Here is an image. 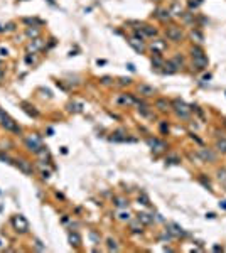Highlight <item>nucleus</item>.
<instances>
[{
    "instance_id": "43",
    "label": "nucleus",
    "mask_w": 226,
    "mask_h": 253,
    "mask_svg": "<svg viewBox=\"0 0 226 253\" xmlns=\"http://www.w3.org/2000/svg\"><path fill=\"white\" fill-rule=\"evenodd\" d=\"M206 218H209V219H213V218H216V214H214V213H208V214H206Z\"/></svg>"
},
{
    "instance_id": "26",
    "label": "nucleus",
    "mask_w": 226,
    "mask_h": 253,
    "mask_svg": "<svg viewBox=\"0 0 226 253\" xmlns=\"http://www.w3.org/2000/svg\"><path fill=\"white\" fill-rule=\"evenodd\" d=\"M152 66L154 68H161V66H164V61L161 59V56H155V58L152 59Z\"/></svg>"
},
{
    "instance_id": "10",
    "label": "nucleus",
    "mask_w": 226,
    "mask_h": 253,
    "mask_svg": "<svg viewBox=\"0 0 226 253\" xmlns=\"http://www.w3.org/2000/svg\"><path fill=\"white\" fill-rule=\"evenodd\" d=\"M128 44H130L132 47H133L137 52H143L145 51V46H143V42L140 39H137V37H132L130 41H128Z\"/></svg>"
},
{
    "instance_id": "33",
    "label": "nucleus",
    "mask_w": 226,
    "mask_h": 253,
    "mask_svg": "<svg viewBox=\"0 0 226 253\" xmlns=\"http://www.w3.org/2000/svg\"><path fill=\"white\" fill-rule=\"evenodd\" d=\"M26 62H27V64H36V58H34V56H30V54H27L26 56Z\"/></svg>"
},
{
    "instance_id": "50",
    "label": "nucleus",
    "mask_w": 226,
    "mask_h": 253,
    "mask_svg": "<svg viewBox=\"0 0 226 253\" xmlns=\"http://www.w3.org/2000/svg\"><path fill=\"white\" fill-rule=\"evenodd\" d=\"M0 246H2V241H0Z\"/></svg>"
},
{
    "instance_id": "37",
    "label": "nucleus",
    "mask_w": 226,
    "mask_h": 253,
    "mask_svg": "<svg viewBox=\"0 0 226 253\" xmlns=\"http://www.w3.org/2000/svg\"><path fill=\"white\" fill-rule=\"evenodd\" d=\"M161 132H162V134H167V132H169V125H167V123H164V122L161 123Z\"/></svg>"
},
{
    "instance_id": "12",
    "label": "nucleus",
    "mask_w": 226,
    "mask_h": 253,
    "mask_svg": "<svg viewBox=\"0 0 226 253\" xmlns=\"http://www.w3.org/2000/svg\"><path fill=\"white\" fill-rule=\"evenodd\" d=\"M20 106H22V110H24V112H26V113H29L30 116H34V118H36V116H39V112H37V110L34 108L32 105L26 103V101H22V103H20Z\"/></svg>"
},
{
    "instance_id": "5",
    "label": "nucleus",
    "mask_w": 226,
    "mask_h": 253,
    "mask_svg": "<svg viewBox=\"0 0 226 253\" xmlns=\"http://www.w3.org/2000/svg\"><path fill=\"white\" fill-rule=\"evenodd\" d=\"M14 162H15V166L19 167V170H20V172H24L26 176H32V174H34L32 164H30L29 160H26V159H17V160H14Z\"/></svg>"
},
{
    "instance_id": "42",
    "label": "nucleus",
    "mask_w": 226,
    "mask_h": 253,
    "mask_svg": "<svg viewBox=\"0 0 226 253\" xmlns=\"http://www.w3.org/2000/svg\"><path fill=\"white\" fill-rule=\"evenodd\" d=\"M49 176H51V174H49L48 170H42V177L44 179H49Z\"/></svg>"
},
{
    "instance_id": "25",
    "label": "nucleus",
    "mask_w": 226,
    "mask_h": 253,
    "mask_svg": "<svg viewBox=\"0 0 226 253\" xmlns=\"http://www.w3.org/2000/svg\"><path fill=\"white\" fill-rule=\"evenodd\" d=\"M139 202L140 204H143V206H150V201H149V198H147L145 192H142V194L139 196Z\"/></svg>"
},
{
    "instance_id": "45",
    "label": "nucleus",
    "mask_w": 226,
    "mask_h": 253,
    "mask_svg": "<svg viewBox=\"0 0 226 253\" xmlns=\"http://www.w3.org/2000/svg\"><path fill=\"white\" fill-rule=\"evenodd\" d=\"M127 68L130 69V71H135V66L133 64H127Z\"/></svg>"
},
{
    "instance_id": "46",
    "label": "nucleus",
    "mask_w": 226,
    "mask_h": 253,
    "mask_svg": "<svg viewBox=\"0 0 226 253\" xmlns=\"http://www.w3.org/2000/svg\"><path fill=\"white\" fill-rule=\"evenodd\" d=\"M219 206H221V208H224V209H226V201H221V202H219Z\"/></svg>"
},
{
    "instance_id": "32",
    "label": "nucleus",
    "mask_w": 226,
    "mask_h": 253,
    "mask_svg": "<svg viewBox=\"0 0 226 253\" xmlns=\"http://www.w3.org/2000/svg\"><path fill=\"white\" fill-rule=\"evenodd\" d=\"M201 4H203V0H196V2H194V0H191V2H189V7H191V9H196V7H199Z\"/></svg>"
},
{
    "instance_id": "1",
    "label": "nucleus",
    "mask_w": 226,
    "mask_h": 253,
    "mask_svg": "<svg viewBox=\"0 0 226 253\" xmlns=\"http://www.w3.org/2000/svg\"><path fill=\"white\" fill-rule=\"evenodd\" d=\"M0 125L4 127L7 132H12V134H19L20 135V127H19V123L15 122L9 113H5L2 108H0Z\"/></svg>"
},
{
    "instance_id": "44",
    "label": "nucleus",
    "mask_w": 226,
    "mask_h": 253,
    "mask_svg": "<svg viewBox=\"0 0 226 253\" xmlns=\"http://www.w3.org/2000/svg\"><path fill=\"white\" fill-rule=\"evenodd\" d=\"M0 54H2V56H7V49H4V47H2V49H0Z\"/></svg>"
},
{
    "instance_id": "3",
    "label": "nucleus",
    "mask_w": 226,
    "mask_h": 253,
    "mask_svg": "<svg viewBox=\"0 0 226 253\" xmlns=\"http://www.w3.org/2000/svg\"><path fill=\"white\" fill-rule=\"evenodd\" d=\"M12 224H14L15 231H19V233H27L29 231V221L22 216V214H17V216L12 218Z\"/></svg>"
},
{
    "instance_id": "2",
    "label": "nucleus",
    "mask_w": 226,
    "mask_h": 253,
    "mask_svg": "<svg viewBox=\"0 0 226 253\" xmlns=\"http://www.w3.org/2000/svg\"><path fill=\"white\" fill-rule=\"evenodd\" d=\"M24 144H26V147H27V150H29V152L37 154V152L42 148V138H41L37 134H30L29 137H26Z\"/></svg>"
},
{
    "instance_id": "38",
    "label": "nucleus",
    "mask_w": 226,
    "mask_h": 253,
    "mask_svg": "<svg viewBox=\"0 0 226 253\" xmlns=\"http://www.w3.org/2000/svg\"><path fill=\"white\" fill-rule=\"evenodd\" d=\"M0 160H5L7 164H10V162H12L10 157H9V155H4V154H0Z\"/></svg>"
},
{
    "instance_id": "27",
    "label": "nucleus",
    "mask_w": 226,
    "mask_h": 253,
    "mask_svg": "<svg viewBox=\"0 0 226 253\" xmlns=\"http://www.w3.org/2000/svg\"><path fill=\"white\" fill-rule=\"evenodd\" d=\"M165 162H167V164H179V162H181V159H179L177 155H169L167 159H165Z\"/></svg>"
},
{
    "instance_id": "28",
    "label": "nucleus",
    "mask_w": 226,
    "mask_h": 253,
    "mask_svg": "<svg viewBox=\"0 0 226 253\" xmlns=\"http://www.w3.org/2000/svg\"><path fill=\"white\" fill-rule=\"evenodd\" d=\"M216 148H218L219 152H226V140L223 138V140H219L218 144H216Z\"/></svg>"
},
{
    "instance_id": "22",
    "label": "nucleus",
    "mask_w": 226,
    "mask_h": 253,
    "mask_svg": "<svg viewBox=\"0 0 226 253\" xmlns=\"http://www.w3.org/2000/svg\"><path fill=\"white\" fill-rule=\"evenodd\" d=\"M26 34H27V37H30V39H36V37L39 36V29H37V27H27Z\"/></svg>"
},
{
    "instance_id": "17",
    "label": "nucleus",
    "mask_w": 226,
    "mask_h": 253,
    "mask_svg": "<svg viewBox=\"0 0 226 253\" xmlns=\"http://www.w3.org/2000/svg\"><path fill=\"white\" fill-rule=\"evenodd\" d=\"M137 219H139V221H140V223H142V224H147V226H149V224H152V223H154V218H150V216H149V214H147V213H140L139 216H137Z\"/></svg>"
},
{
    "instance_id": "23",
    "label": "nucleus",
    "mask_w": 226,
    "mask_h": 253,
    "mask_svg": "<svg viewBox=\"0 0 226 253\" xmlns=\"http://www.w3.org/2000/svg\"><path fill=\"white\" fill-rule=\"evenodd\" d=\"M191 52H192V58H201V56H204V51L201 49L199 46H194L192 49H191Z\"/></svg>"
},
{
    "instance_id": "48",
    "label": "nucleus",
    "mask_w": 226,
    "mask_h": 253,
    "mask_svg": "<svg viewBox=\"0 0 226 253\" xmlns=\"http://www.w3.org/2000/svg\"><path fill=\"white\" fill-rule=\"evenodd\" d=\"M48 2H49V4H51V5H54V0H48Z\"/></svg>"
},
{
    "instance_id": "16",
    "label": "nucleus",
    "mask_w": 226,
    "mask_h": 253,
    "mask_svg": "<svg viewBox=\"0 0 226 253\" xmlns=\"http://www.w3.org/2000/svg\"><path fill=\"white\" fill-rule=\"evenodd\" d=\"M199 155L203 157V160H206V162H208V160H211V162H213V160L216 159V155H214V154H213L211 150H206V148L199 150Z\"/></svg>"
},
{
    "instance_id": "49",
    "label": "nucleus",
    "mask_w": 226,
    "mask_h": 253,
    "mask_svg": "<svg viewBox=\"0 0 226 253\" xmlns=\"http://www.w3.org/2000/svg\"><path fill=\"white\" fill-rule=\"evenodd\" d=\"M0 32H4V27H2V25H0Z\"/></svg>"
},
{
    "instance_id": "41",
    "label": "nucleus",
    "mask_w": 226,
    "mask_h": 253,
    "mask_svg": "<svg viewBox=\"0 0 226 253\" xmlns=\"http://www.w3.org/2000/svg\"><path fill=\"white\" fill-rule=\"evenodd\" d=\"M91 238L95 240L96 243H100V238H98V235H96V233H93V231H91Z\"/></svg>"
},
{
    "instance_id": "18",
    "label": "nucleus",
    "mask_w": 226,
    "mask_h": 253,
    "mask_svg": "<svg viewBox=\"0 0 226 253\" xmlns=\"http://www.w3.org/2000/svg\"><path fill=\"white\" fill-rule=\"evenodd\" d=\"M22 22L30 25V27H37V25L42 24V20H39V19H36V17H26V19H22Z\"/></svg>"
},
{
    "instance_id": "6",
    "label": "nucleus",
    "mask_w": 226,
    "mask_h": 253,
    "mask_svg": "<svg viewBox=\"0 0 226 253\" xmlns=\"http://www.w3.org/2000/svg\"><path fill=\"white\" fill-rule=\"evenodd\" d=\"M44 41L41 39V37H36V39H32L29 44H27V52H39V51H42L44 49Z\"/></svg>"
},
{
    "instance_id": "29",
    "label": "nucleus",
    "mask_w": 226,
    "mask_h": 253,
    "mask_svg": "<svg viewBox=\"0 0 226 253\" xmlns=\"http://www.w3.org/2000/svg\"><path fill=\"white\" fill-rule=\"evenodd\" d=\"M69 112H74V113H78V112H81V105H78V103H69Z\"/></svg>"
},
{
    "instance_id": "47",
    "label": "nucleus",
    "mask_w": 226,
    "mask_h": 253,
    "mask_svg": "<svg viewBox=\"0 0 226 253\" xmlns=\"http://www.w3.org/2000/svg\"><path fill=\"white\" fill-rule=\"evenodd\" d=\"M4 80V71H2V69H0V81Z\"/></svg>"
},
{
    "instance_id": "20",
    "label": "nucleus",
    "mask_w": 226,
    "mask_h": 253,
    "mask_svg": "<svg viewBox=\"0 0 226 253\" xmlns=\"http://www.w3.org/2000/svg\"><path fill=\"white\" fill-rule=\"evenodd\" d=\"M142 29H143V34H145L147 37H154V36H157V29H154L152 25H143Z\"/></svg>"
},
{
    "instance_id": "31",
    "label": "nucleus",
    "mask_w": 226,
    "mask_h": 253,
    "mask_svg": "<svg viewBox=\"0 0 226 253\" xmlns=\"http://www.w3.org/2000/svg\"><path fill=\"white\" fill-rule=\"evenodd\" d=\"M106 243H108V250H118V245H117V241H115V240L110 238Z\"/></svg>"
},
{
    "instance_id": "11",
    "label": "nucleus",
    "mask_w": 226,
    "mask_h": 253,
    "mask_svg": "<svg viewBox=\"0 0 226 253\" xmlns=\"http://www.w3.org/2000/svg\"><path fill=\"white\" fill-rule=\"evenodd\" d=\"M139 93L143 94V96H154V94H155V88L149 86V84H140L139 86Z\"/></svg>"
},
{
    "instance_id": "9",
    "label": "nucleus",
    "mask_w": 226,
    "mask_h": 253,
    "mask_svg": "<svg viewBox=\"0 0 226 253\" xmlns=\"http://www.w3.org/2000/svg\"><path fill=\"white\" fill-rule=\"evenodd\" d=\"M174 105L177 106V115H179V116H182V118H187V115H189V108H187V106L184 105L182 101L175 100V101H174Z\"/></svg>"
},
{
    "instance_id": "21",
    "label": "nucleus",
    "mask_w": 226,
    "mask_h": 253,
    "mask_svg": "<svg viewBox=\"0 0 226 253\" xmlns=\"http://www.w3.org/2000/svg\"><path fill=\"white\" fill-rule=\"evenodd\" d=\"M130 230L133 233H142V223H140L139 219L132 221V223H130Z\"/></svg>"
},
{
    "instance_id": "8",
    "label": "nucleus",
    "mask_w": 226,
    "mask_h": 253,
    "mask_svg": "<svg viewBox=\"0 0 226 253\" xmlns=\"http://www.w3.org/2000/svg\"><path fill=\"white\" fill-rule=\"evenodd\" d=\"M192 66L196 69H199V71H203V69L208 68V58H206V56H201V58H192Z\"/></svg>"
},
{
    "instance_id": "35",
    "label": "nucleus",
    "mask_w": 226,
    "mask_h": 253,
    "mask_svg": "<svg viewBox=\"0 0 226 253\" xmlns=\"http://www.w3.org/2000/svg\"><path fill=\"white\" fill-rule=\"evenodd\" d=\"M135 37H137V39H140V41H143V39H145V34H143L142 30L137 29V30H135Z\"/></svg>"
},
{
    "instance_id": "36",
    "label": "nucleus",
    "mask_w": 226,
    "mask_h": 253,
    "mask_svg": "<svg viewBox=\"0 0 226 253\" xmlns=\"http://www.w3.org/2000/svg\"><path fill=\"white\" fill-rule=\"evenodd\" d=\"M118 81H120V84H122V86H125V84H130V83H132V80H130V78H120Z\"/></svg>"
},
{
    "instance_id": "34",
    "label": "nucleus",
    "mask_w": 226,
    "mask_h": 253,
    "mask_svg": "<svg viewBox=\"0 0 226 253\" xmlns=\"http://www.w3.org/2000/svg\"><path fill=\"white\" fill-rule=\"evenodd\" d=\"M118 219L128 221V219H130V214H128V213H120V214H118Z\"/></svg>"
},
{
    "instance_id": "51",
    "label": "nucleus",
    "mask_w": 226,
    "mask_h": 253,
    "mask_svg": "<svg viewBox=\"0 0 226 253\" xmlns=\"http://www.w3.org/2000/svg\"><path fill=\"white\" fill-rule=\"evenodd\" d=\"M0 69H2V68H0Z\"/></svg>"
},
{
    "instance_id": "19",
    "label": "nucleus",
    "mask_w": 226,
    "mask_h": 253,
    "mask_svg": "<svg viewBox=\"0 0 226 253\" xmlns=\"http://www.w3.org/2000/svg\"><path fill=\"white\" fill-rule=\"evenodd\" d=\"M155 106L161 110V112H165V110H169V101L167 100H162V98H161V100L155 101Z\"/></svg>"
},
{
    "instance_id": "40",
    "label": "nucleus",
    "mask_w": 226,
    "mask_h": 253,
    "mask_svg": "<svg viewBox=\"0 0 226 253\" xmlns=\"http://www.w3.org/2000/svg\"><path fill=\"white\" fill-rule=\"evenodd\" d=\"M101 83H103V84H110V83H111V78L105 76V78H101Z\"/></svg>"
},
{
    "instance_id": "4",
    "label": "nucleus",
    "mask_w": 226,
    "mask_h": 253,
    "mask_svg": "<svg viewBox=\"0 0 226 253\" xmlns=\"http://www.w3.org/2000/svg\"><path fill=\"white\" fill-rule=\"evenodd\" d=\"M165 36H167L169 41H174V42H181L184 37L181 27H177V25H169L167 29H165Z\"/></svg>"
},
{
    "instance_id": "7",
    "label": "nucleus",
    "mask_w": 226,
    "mask_h": 253,
    "mask_svg": "<svg viewBox=\"0 0 226 253\" xmlns=\"http://www.w3.org/2000/svg\"><path fill=\"white\" fill-rule=\"evenodd\" d=\"M147 144L152 147V150H155V152H162V150H165V142H162V140H159V138H152V137H149L147 138Z\"/></svg>"
},
{
    "instance_id": "15",
    "label": "nucleus",
    "mask_w": 226,
    "mask_h": 253,
    "mask_svg": "<svg viewBox=\"0 0 226 253\" xmlns=\"http://www.w3.org/2000/svg\"><path fill=\"white\" fill-rule=\"evenodd\" d=\"M68 236H69V243L73 246H79L81 245V236L78 235L76 231H69V235H68Z\"/></svg>"
},
{
    "instance_id": "13",
    "label": "nucleus",
    "mask_w": 226,
    "mask_h": 253,
    "mask_svg": "<svg viewBox=\"0 0 226 253\" xmlns=\"http://www.w3.org/2000/svg\"><path fill=\"white\" fill-rule=\"evenodd\" d=\"M155 17L159 19V20L165 22V20L171 19V10H167V9H159V10L155 12Z\"/></svg>"
},
{
    "instance_id": "39",
    "label": "nucleus",
    "mask_w": 226,
    "mask_h": 253,
    "mask_svg": "<svg viewBox=\"0 0 226 253\" xmlns=\"http://www.w3.org/2000/svg\"><path fill=\"white\" fill-rule=\"evenodd\" d=\"M14 29H15V24H12V22H10V24H7V25L4 27V30H14Z\"/></svg>"
},
{
    "instance_id": "30",
    "label": "nucleus",
    "mask_w": 226,
    "mask_h": 253,
    "mask_svg": "<svg viewBox=\"0 0 226 253\" xmlns=\"http://www.w3.org/2000/svg\"><path fill=\"white\" fill-rule=\"evenodd\" d=\"M127 204L128 202L125 199H115V206H118V208H127Z\"/></svg>"
},
{
    "instance_id": "14",
    "label": "nucleus",
    "mask_w": 226,
    "mask_h": 253,
    "mask_svg": "<svg viewBox=\"0 0 226 253\" xmlns=\"http://www.w3.org/2000/svg\"><path fill=\"white\" fill-rule=\"evenodd\" d=\"M117 103H120V105H130V103H133V96L132 94H120L117 98Z\"/></svg>"
},
{
    "instance_id": "24",
    "label": "nucleus",
    "mask_w": 226,
    "mask_h": 253,
    "mask_svg": "<svg viewBox=\"0 0 226 253\" xmlns=\"http://www.w3.org/2000/svg\"><path fill=\"white\" fill-rule=\"evenodd\" d=\"M191 37H192V39H196L197 42H203V41H204V36H203V34H201L197 29H194L192 32H191Z\"/></svg>"
}]
</instances>
